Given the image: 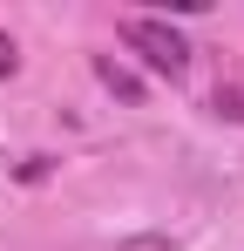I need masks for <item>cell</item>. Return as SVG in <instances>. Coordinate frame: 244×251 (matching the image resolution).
I'll use <instances>...</instances> for the list:
<instances>
[{
	"label": "cell",
	"instance_id": "obj_1",
	"mask_svg": "<svg viewBox=\"0 0 244 251\" xmlns=\"http://www.w3.org/2000/svg\"><path fill=\"white\" fill-rule=\"evenodd\" d=\"M122 48H129L149 75H163V82H183V75H190V41H183L170 21H156V14H129V21H122Z\"/></svg>",
	"mask_w": 244,
	"mask_h": 251
},
{
	"label": "cell",
	"instance_id": "obj_2",
	"mask_svg": "<svg viewBox=\"0 0 244 251\" xmlns=\"http://www.w3.org/2000/svg\"><path fill=\"white\" fill-rule=\"evenodd\" d=\"M95 68H102V82H109V88H116V95H129V102H136V82H129V75H122V68H116V61H95Z\"/></svg>",
	"mask_w": 244,
	"mask_h": 251
},
{
	"label": "cell",
	"instance_id": "obj_3",
	"mask_svg": "<svg viewBox=\"0 0 244 251\" xmlns=\"http://www.w3.org/2000/svg\"><path fill=\"white\" fill-rule=\"evenodd\" d=\"M14 68H21V54H14V41L0 34V75H14Z\"/></svg>",
	"mask_w": 244,
	"mask_h": 251
}]
</instances>
